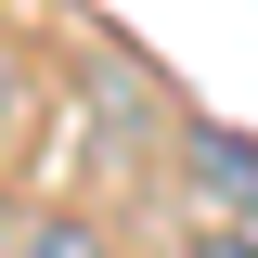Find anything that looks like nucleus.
Returning a JSON list of instances; mask_svg holds the SVG:
<instances>
[{
    "mask_svg": "<svg viewBox=\"0 0 258 258\" xmlns=\"http://www.w3.org/2000/svg\"><path fill=\"white\" fill-rule=\"evenodd\" d=\"M194 168H207V181H220V194H258V155H245V142H232V129H207V142H194Z\"/></svg>",
    "mask_w": 258,
    "mask_h": 258,
    "instance_id": "f257e3e1",
    "label": "nucleus"
},
{
    "mask_svg": "<svg viewBox=\"0 0 258 258\" xmlns=\"http://www.w3.org/2000/svg\"><path fill=\"white\" fill-rule=\"evenodd\" d=\"M26 258H103V232H78V220H64V232H39Z\"/></svg>",
    "mask_w": 258,
    "mask_h": 258,
    "instance_id": "f03ea898",
    "label": "nucleus"
},
{
    "mask_svg": "<svg viewBox=\"0 0 258 258\" xmlns=\"http://www.w3.org/2000/svg\"><path fill=\"white\" fill-rule=\"evenodd\" d=\"M194 258H258V232H207V245H194Z\"/></svg>",
    "mask_w": 258,
    "mask_h": 258,
    "instance_id": "7ed1b4c3",
    "label": "nucleus"
},
{
    "mask_svg": "<svg viewBox=\"0 0 258 258\" xmlns=\"http://www.w3.org/2000/svg\"><path fill=\"white\" fill-rule=\"evenodd\" d=\"M0 129H13V52H0Z\"/></svg>",
    "mask_w": 258,
    "mask_h": 258,
    "instance_id": "20e7f679",
    "label": "nucleus"
}]
</instances>
